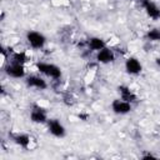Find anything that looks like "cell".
Wrapping results in <instances>:
<instances>
[{
    "mask_svg": "<svg viewBox=\"0 0 160 160\" xmlns=\"http://www.w3.org/2000/svg\"><path fill=\"white\" fill-rule=\"evenodd\" d=\"M48 129L49 132L56 138H62L65 136V128L64 125L58 120V119H50L48 120Z\"/></svg>",
    "mask_w": 160,
    "mask_h": 160,
    "instance_id": "4",
    "label": "cell"
},
{
    "mask_svg": "<svg viewBox=\"0 0 160 160\" xmlns=\"http://www.w3.org/2000/svg\"><path fill=\"white\" fill-rule=\"evenodd\" d=\"M156 64L160 66V58H158V59H156Z\"/></svg>",
    "mask_w": 160,
    "mask_h": 160,
    "instance_id": "17",
    "label": "cell"
},
{
    "mask_svg": "<svg viewBox=\"0 0 160 160\" xmlns=\"http://www.w3.org/2000/svg\"><path fill=\"white\" fill-rule=\"evenodd\" d=\"M96 60L99 62H101V64H109V62H112L115 60V55H114V52H112L111 49H109V48L105 46V48H102L101 50L98 51Z\"/></svg>",
    "mask_w": 160,
    "mask_h": 160,
    "instance_id": "8",
    "label": "cell"
},
{
    "mask_svg": "<svg viewBox=\"0 0 160 160\" xmlns=\"http://www.w3.org/2000/svg\"><path fill=\"white\" fill-rule=\"evenodd\" d=\"M26 60H28V58H26V54L24 52V51H18V52H14L12 54V61L14 62H18V64H25L26 62Z\"/></svg>",
    "mask_w": 160,
    "mask_h": 160,
    "instance_id": "14",
    "label": "cell"
},
{
    "mask_svg": "<svg viewBox=\"0 0 160 160\" xmlns=\"http://www.w3.org/2000/svg\"><path fill=\"white\" fill-rule=\"evenodd\" d=\"M26 40L29 42V45L32 48V49H41L44 48L45 42H46V38L39 32V31H34V30H30L26 32Z\"/></svg>",
    "mask_w": 160,
    "mask_h": 160,
    "instance_id": "2",
    "label": "cell"
},
{
    "mask_svg": "<svg viewBox=\"0 0 160 160\" xmlns=\"http://www.w3.org/2000/svg\"><path fill=\"white\" fill-rule=\"evenodd\" d=\"M30 120L35 124H44L48 121V114H46V110L38 105V104H34L32 105V109H31V112H30Z\"/></svg>",
    "mask_w": 160,
    "mask_h": 160,
    "instance_id": "3",
    "label": "cell"
},
{
    "mask_svg": "<svg viewBox=\"0 0 160 160\" xmlns=\"http://www.w3.org/2000/svg\"><path fill=\"white\" fill-rule=\"evenodd\" d=\"M11 139L14 140L15 144H18L19 146L26 149L29 148L30 144V136L26 134H11Z\"/></svg>",
    "mask_w": 160,
    "mask_h": 160,
    "instance_id": "12",
    "label": "cell"
},
{
    "mask_svg": "<svg viewBox=\"0 0 160 160\" xmlns=\"http://www.w3.org/2000/svg\"><path fill=\"white\" fill-rule=\"evenodd\" d=\"M26 85L30 86V88H35V89H39V90H45L48 88V84L44 79H41L40 76H36V75H30L26 78Z\"/></svg>",
    "mask_w": 160,
    "mask_h": 160,
    "instance_id": "10",
    "label": "cell"
},
{
    "mask_svg": "<svg viewBox=\"0 0 160 160\" xmlns=\"http://www.w3.org/2000/svg\"><path fill=\"white\" fill-rule=\"evenodd\" d=\"M111 109L115 114L124 115V114H128L131 111V102H128L122 99H115L111 102Z\"/></svg>",
    "mask_w": 160,
    "mask_h": 160,
    "instance_id": "5",
    "label": "cell"
},
{
    "mask_svg": "<svg viewBox=\"0 0 160 160\" xmlns=\"http://www.w3.org/2000/svg\"><path fill=\"white\" fill-rule=\"evenodd\" d=\"M88 46H89V49L92 50V51H99V50H101L102 48H105V41H104L101 38L94 36V38H90V39L88 40Z\"/></svg>",
    "mask_w": 160,
    "mask_h": 160,
    "instance_id": "13",
    "label": "cell"
},
{
    "mask_svg": "<svg viewBox=\"0 0 160 160\" xmlns=\"http://www.w3.org/2000/svg\"><path fill=\"white\" fill-rule=\"evenodd\" d=\"M141 5L149 18H151L152 20L160 19V9L156 6L155 2H152L151 0H141Z\"/></svg>",
    "mask_w": 160,
    "mask_h": 160,
    "instance_id": "7",
    "label": "cell"
},
{
    "mask_svg": "<svg viewBox=\"0 0 160 160\" xmlns=\"http://www.w3.org/2000/svg\"><path fill=\"white\" fill-rule=\"evenodd\" d=\"M125 69H126V72L130 74V75H136V74H140L142 66L140 64V61L136 59V58H129L126 61H125Z\"/></svg>",
    "mask_w": 160,
    "mask_h": 160,
    "instance_id": "9",
    "label": "cell"
},
{
    "mask_svg": "<svg viewBox=\"0 0 160 160\" xmlns=\"http://www.w3.org/2000/svg\"><path fill=\"white\" fill-rule=\"evenodd\" d=\"M38 71H40L41 74L54 79V80H58L61 78V70L59 66L54 65V64H49V62H36L35 64Z\"/></svg>",
    "mask_w": 160,
    "mask_h": 160,
    "instance_id": "1",
    "label": "cell"
},
{
    "mask_svg": "<svg viewBox=\"0 0 160 160\" xmlns=\"http://www.w3.org/2000/svg\"><path fill=\"white\" fill-rule=\"evenodd\" d=\"M118 90H119L120 98H121L122 100H125V101H128V102H134V101H136V95L131 91L130 88H128V86H125V85H120V86L118 88Z\"/></svg>",
    "mask_w": 160,
    "mask_h": 160,
    "instance_id": "11",
    "label": "cell"
},
{
    "mask_svg": "<svg viewBox=\"0 0 160 160\" xmlns=\"http://www.w3.org/2000/svg\"><path fill=\"white\" fill-rule=\"evenodd\" d=\"M146 39L150 41H160V29H151L146 32Z\"/></svg>",
    "mask_w": 160,
    "mask_h": 160,
    "instance_id": "15",
    "label": "cell"
},
{
    "mask_svg": "<svg viewBox=\"0 0 160 160\" xmlns=\"http://www.w3.org/2000/svg\"><path fill=\"white\" fill-rule=\"evenodd\" d=\"M5 72L11 76V78H15V79H20V78H24L25 75V70H24V65L22 64H18V62H11L9 65H6L5 68Z\"/></svg>",
    "mask_w": 160,
    "mask_h": 160,
    "instance_id": "6",
    "label": "cell"
},
{
    "mask_svg": "<svg viewBox=\"0 0 160 160\" xmlns=\"http://www.w3.org/2000/svg\"><path fill=\"white\" fill-rule=\"evenodd\" d=\"M141 159L142 160H149V159H156V156L152 155V154H145V155L141 156Z\"/></svg>",
    "mask_w": 160,
    "mask_h": 160,
    "instance_id": "16",
    "label": "cell"
}]
</instances>
